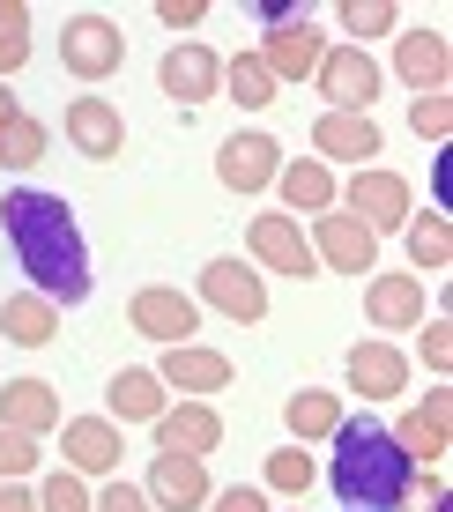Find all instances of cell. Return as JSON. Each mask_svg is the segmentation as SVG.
I'll return each instance as SVG.
<instances>
[{
    "label": "cell",
    "mask_w": 453,
    "mask_h": 512,
    "mask_svg": "<svg viewBox=\"0 0 453 512\" xmlns=\"http://www.w3.org/2000/svg\"><path fill=\"white\" fill-rule=\"evenodd\" d=\"M0 231H8L23 275L38 282L45 305H82L90 297V253H82V231H75V208L45 186H15L0 201Z\"/></svg>",
    "instance_id": "6da1fadb"
},
{
    "label": "cell",
    "mask_w": 453,
    "mask_h": 512,
    "mask_svg": "<svg viewBox=\"0 0 453 512\" xmlns=\"http://www.w3.org/2000/svg\"><path fill=\"white\" fill-rule=\"evenodd\" d=\"M327 483H335V498L350 512H394L416 490V461L394 446L387 423L342 416L335 423V468H327Z\"/></svg>",
    "instance_id": "7a4b0ae2"
},
{
    "label": "cell",
    "mask_w": 453,
    "mask_h": 512,
    "mask_svg": "<svg viewBox=\"0 0 453 512\" xmlns=\"http://www.w3.org/2000/svg\"><path fill=\"white\" fill-rule=\"evenodd\" d=\"M312 75H320L327 112H372V97H379V67H372V52H364V45H335Z\"/></svg>",
    "instance_id": "3957f363"
},
{
    "label": "cell",
    "mask_w": 453,
    "mask_h": 512,
    "mask_svg": "<svg viewBox=\"0 0 453 512\" xmlns=\"http://www.w3.org/2000/svg\"><path fill=\"white\" fill-rule=\"evenodd\" d=\"M60 60H67V75L104 82V75H119V60H127V38H119L104 15H75L67 38H60Z\"/></svg>",
    "instance_id": "277c9868"
},
{
    "label": "cell",
    "mask_w": 453,
    "mask_h": 512,
    "mask_svg": "<svg viewBox=\"0 0 453 512\" xmlns=\"http://www.w3.org/2000/svg\"><path fill=\"white\" fill-rule=\"evenodd\" d=\"M142 498H149L156 512H201V505H208V468L194 461V453H156Z\"/></svg>",
    "instance_id": "5b68a950"
},
{
    "label": "cell",
    "mask_w": 453,
    "mask_h": 512,
    "mask_svg": "<svg viewBox=\"0 0 453 512\" xmlns=\"http://www.w3.org/2000/svg\"><path fill=\"white\" fill-rule=\"evenodd\" d=\"M201 297L216 312H231L238 327H253L260 312H268V282H260L246 260H208V268H201Z\"/></svg>",
    "instance_id": "8992f818"
},
{
    "label": "cell",
    "mask_w": 453,
    "mask_h": 512,
    "mask_svg": "<svg viewBox=\"0 0 453 512\" xmlns=\"http://www.w3.org/2000/svg\"><path fill=\"white\" fill-rule=\"evenodd\" d=\"M127 312H134V327H142L149 342H164V349H179L186 334H201V305L186 290H156V282H149V290H134Z\"/></svg>",
    "instance_id": "52a82bcc"
},
{
    "label": "cell",
    "mask_w": 453,
    "mask_h": 512,
    "mask_svg": "<svg viewBox=\"0 0 453 512\" xmlns=\"http://www.w3.org/2000/svg\"><path fill=\"white\" fill-rule=\"evenodd\" d=\"M312 260H327L335 275H372L379 268V238L364 231L357 216H320V231H312Z\"/></svg>",
    "instance_id": "ba28073f"
},
{
    "label": "cell",
    "mask_w": 453,
    "mask_h": 512,
    "mask_svg": "<svg viewBox=\"0 0 453 512\" xmlns=\"http://www.w3.org/2000/svg\"><path fill=\"white\" fill-rule=\"evenodd\" d=\"M350 216L364 223V231H402L409 223V186L394 179V171H357L350 179Z\"/></svg>",
    "instance_id": "9c48e42d"
},
{
    "label": "cell",
    "mask_w": 453,
    "mask_h": 512,
    "mask_svg": "<svg viewBox=\"0 0 453 512\" xmlns=\"http://www.w3.org/2000/svg\"><path fill=\"white\" fill-rule=\"evenodd\" d=\"M275 171H283V149H275L268 134H231V141H223V156H216V179L231 193H260Z\"/></svg>",
    "instance_id": "30bf717a"
},
{
    "label": "cell",
    "mask_w": 453,
    "mask_h": 512,
    "mask_svg": "<svg viewBox=\"0 0 453 512\" xmlns=\"http://www.w3.org/2000/svg\"><path fill=\"white\" fill-rule=\"evenodd\" d=\"M67 141H75L82 156H97V164H112V156L127 149V119H119L104 97H75L67 104Z\"/></svg>",
    "instance_id": "8fae6325"
},
{
    "label": "cell",
    "mask_w": 453,
    "mask_h": 512,
    "mask_svg": "<svg viewBox=\"0 0 453 512\" xmlns=\"http://www.w3.org/2000/svg\"><path fill=\"white\" fill-rule=\"evenodd\" d=\"M156 82H164V97H179V104H201V97H216V82H223V60L208 45H171L164 52V67H156Z\"/></svg>",
    "instance_id": "7c38bea8"
},
{
    "label": "cell",
    "mask_w": 453,
    "mask_h": 512,
    "mask_svg": "<svg viewBox=\"0 0 453 512\" xmlns=\"http://www.w3.org/2000/svg\"><path fill=\"white\" fill-rule=\"evenodd\" d=\"M223 446V416L208 401H186V409H164L156 416V453H216Z\"/></svg>",
    "instance_id": "4fadbf2b"
},
{
    "label": "cell",
    "mask_w": 453,
    "mask_h": 512,
    "mask_svg": "<svg viewBox=\"0 0 453 512\" xmlns=\"http://www.w3.org/2000/svg\"><path fill=\"white\" fill-rule=\"evenodd\" d=\"M0 431H23V438L60 431V401H52V386L45 379H8V386H0Z\"/></svg>",
    "instance_id": "5bb4252c"
},
{
    "label": "cell",
    "mask_w": 453,
    "mask_h": 512,
    "mask_svg": "<svg viewBox=\"0 0 453 512\" xmlns=\"http://www.w3.org/2000/svg\"><path fill=\"white\" fill-rule=\"evenodd\" d=\"M320 60H327V45H320L312 23H283V30H268V45H260V67H268L275 82H305Z\"/></svg>",
    "instance_id": "9a60e30c"
},
{
    "label": "cell",
    "mask_w": 453,
    "mask_h": 512,
    "mask_svg": "<svg viewBox=\"0 0 453 512\" xmlns=\"http://www.w3.org/2000/svg\"><path fill=\"white\" fill-rule=\"evenodd\" d=\"M60 453H67V468H75V475H112L127 446H119V431L104 416H75L60 431Z\"/></svg>",
    "instance_id": "2e32d148"
},
{
    "label": "cell",
    "mask_w": 453,
    "mask_h": 512,
    "mask_svg": "<svg viewBox=\"0 0 453 512\" xmlns=\"http://www.w3.org/2000/svg\"><path fill=\"white\" fill-rule=\"evenodd\" d=\"M156 379L179 386V394H223V386H231V357H223V349L179 342V349H164V372H156Z\"/></svg>",
    "instance_id": "e0dca14e"
},
{
    "label": "cell",
    "mask_w": 453,
    "mask_h": 512,
    "mask_svg": "<svg viewBox=\"0 0 453 512\" xmlns=\"http://www.w3.org/2000/svg\"><path fill=\"white\" fill-rule=\"evenodd\" d=\"M394 67H402V82H409L416 97H439V82H446V67H453L446 30H409V38L394 45Z\"/></svg>",
    "instance_id": "ac0fdd59"
},
{
    "label": "cell",
    "mask_w": 453,
    "mask_h": 512,
    "mask_svg": "<svg viewBox=\"0 0 453 512\" xmlns=\"http://www.w3.org/2000/svg\"><path fill=\"white\" fill-rule=\"evenodd\" d=\"M253 253L268 260L275 275H298V282L320 268V260H312V245H305V231H298L290 216H253Z\"/></svg>",
    "instance_id": "d6986e66"
},
{
    "label": "cell",
    "mask_w": 453,
    "mask_h": 512,
    "mask_svg": "<svg viewBox=\"0 0 453 512\" xmlns=\"http://www.w3.org/2000/svg\"><path fill=\"white\" fill-rule=\"evenodd\" d=\"M350 386L364 401H387V394H402L409 386V357L394 342H357L350 349Z\"/></svg>",
    "instance_id": "ffe728a7"
},
{
    "label": "cell",
    "mask_w": 453,
    "mask_h": 512,
    "mask_svg": "<svg viewBox=\"0 0 453 512\" xmlns=\"http://www.w3.org/2000/svg\"><path fill=\"white\" fill-rule=\"evenodd\" d=\"M312 149L342 156V164H364V156H379V127H372V112H320Z\"/></svg>",
    "instance_id": "44dd1931"
},
{
    "label": "cell",
    "mask_w": 453,
    "mask_h": 512,
    "mask_svg": "<svg viewBox=\"0 0 453 512\" xmlns=\"http://www.w3.org/2000/svg\"><path fill=\"white\" fill-rule=\"evenodd\" d=\"M364 312L379 327H424V282L416 275H372L364 282Z\"/></svg>",
    "instance_id": "7402d4cb"
},
{
    "label": "cell",
    "mask_w": 453,
    "mask_h": 512,
    "mask_svg": "<svg viewBox=\"0 0 453 512\" xmlns=\"http://www.w3.org/2000/svg\"><path fill=\"white\" fill-rule=\"evenodd\" d=\"M446 416H453V394L439 386V394H424V409H409V416H402L394 446H402L409 461H439V453H446Z\"/></svg>",
    "instance_id": "603a6c76"
},
{
    "label": "cell",
    "mask_w": 453,
    "mask_h": 512,
    "mask_svg": "<svg viewBox=\"0 0 453 512\" xmlns=\"http://www.w3.org/2000/svg\"><path fill=\"white\" fill-rule=\"evenodd\" d=\"M0 334H8L15 349H45L52 334H60V305H45V297H8V305H0Z\"/></svg>",
    "instance_id": "cb8c5ba5"
},
{
    "label": "cell",
    "mask_w": 453,
    "mask_h": 512,
    "mask_svg": "<svg viewBox=\"0 0 453 512\" xmlns=\"http://www.w3.org/2000/svg\"><path fill=\"white\" fill-rule=\"evenodd\" d=\"M275 179H283V193H290L298 216H327V208H335V171H327V164H283Z\"/></svg>",
    "instance_id": "d4e9b609"
},
{
    "label": "cell",
    "mask_w": 453,
    "mask_h": 512,
    "mask_svg": "<svg viewBox=\"0 0 453 512\" xmlns=\"http://www.w3.org/2000/svg\"><path fill=\"white\" fill-rule=\"evenodd\" d=\"M112 416L156 423V416H164V379H156V372H119L112 379Z\"/></svg>",
    "instance_id": "484cf974"
},
{
    "label": "cell",
    "mask_w": 453,
    "mask_h": 512,
    "mask_svg": "<svg viewBox=\"0 0 453 512\" xmlns=\"http://www.w3.org/2000/svg\"><path fill=\"white\" fill-rule=\"evenodd\" d=\"M402 231H409V260H416V275H439L446 260H453V231H446V216H409Z\"/></svg>",
    "instance_id": "4316f807"
},
{
    "label": "cell",
    "mask_w": 453,
    "mask_h": 512,
    "mask_svg": "<svg viewBox=\"0 0 453 512\" xmlns=\"http://www.w3.org/2000/svg\"><path fill=\"white\" fill-rule=\"evenodd\" d=\"M290 431L298 438H335V423H342V401L335 394H320V386H305V394H290Z\"/></svg>",
    "instance_id": "83f0119b"
},
{
    "label": "cell",
    "mask_w": 453,
    "mask_h": 512,
    "mask_svg": "<svg viewBox=\"0 0 453 512\" xmlns=\"http://www.w3.org/2000/svg\"><path fill=\"white\" fill-rule=\"evenodd\" d=\"M45 156V127L30 112H15V119H0V164L8 171H30Z\"/></svg>",
    "instance_id": "f1b7e54d"
},
{
    "label": "cell",
    "mask_w": 453,
    "mask_h": 512,
    "mask_svg": "<svg viewBox=\"0 0 453 512\" xmlns=\"http://www.w3.org/2000/svg\"><path fill=\"white\" fill-rule=\"evenodd\" d=\"M223 82H231V97L246 104V112H260V104H275V75L260 67V52H238V60L223 67Z\"/></svg>",
    "instance_id": "f546056e"
},
{
    "label": "cell",
    "mask_w": 453,
    "mask_h": 512,
    "mask_svg": "<svg viewBox=\"0 0 453 512\" xmlns=\"http://www.w3.org/2000/svg\"><path fill=\"white\" fill-rule=\"evenodd\" d=\"M30 60V8L23 0H0V82Z\"/></svg>",
    "instance_id": "4dcf8cb0"
},
{
    "label": "cell",
    "mask_w": 453,
    "mask_h": 512,
    "mask_svg": "<svg viewBox=\"0 0 453 512\" xmlns=\"http://www.w3.org/2000/svg\"><path fill=\"white\" fill-rule=\"evenodd\" d=\"M38 512H90V490H82V475H75V468L45 475V490H38Z\"/></svg>",
    "instance_id": "1f68e13d"
},
{
    "label": "cell",
    "mask_w": 453,
    "mask_h": 512,
    "mask_svg": "<svg viewBox=\"0 0 453 512\" xmlns=\"http://www.w3.org/2000/svg\"><path fill=\"white\" fill-rule=\"evenodd\" d=\"M342 30H350V38H387L394 8H387V0H350V8H342Z\"/></svg>",
    "instance_id": "d6a6232c"
},
{
    "label": "cell",
    "mask_w": 453,
    "mask_h": 512,
    "mask_svg": "<svg viewBox=\"0 0 453 512\" xmlns=\"http://www.w3.org/2000/svg\"><path fill=\"white\" fill-rule=\"evenodd\" d=\"M268 483L298 498V490L312 483V461H305V446H283V453H268Z\"/></svg>",
    "instance_id": "836d02e7"
},
{
    "label": "cell",
    "mask_w": 453,
    "mask_h": 512,
    "mask_svg": "<svg viewBox=\"0 0 453 512\" xmlns=\"http://www.w3.org/2000/svg\"><path fill=\"white\" fill-rule=\"evenodd\" d=\"M30 468H38V438H23V431H0V475H8V483H23Z\"/></svg>",
    "instance_id": "e575fe53"
},
{
    "label": "cell",
    "mask_w": 453,
    "mask_h": 512,
    "mask_svg": "<svg viewBox=\"0 0 453 512\" xmlns=\"http://www.w3.org/2000/svg\"><path fill=\"white\" fill-rule=\"evenodd\" d=\"M409 127H416V134H431V141H446L453 104H446V97H416V104H409Z\"/></svg>",
    "instance_id": "d590c367"
},
{
    "label": "cell",
    "mask_w": 453,
    "mask_h": 512,
    "mask_svg": "<svg viewBox=\"0 0 453 512\" xmlns=\"http://www.w3.org/2000/svg\"><path fill=\"white\" fill-rule=\"evenodd\" d=\"M424 364H431V372H446V364H453V327L446 320L424 327Z\"/></svg>",
    "instance_id": "8d00e7d4"
},
{
    "label": "cell",
    "mask_w": 453,
    "mask_h": 512,
    "mask_svg": "<svg viewBox=\"0 0 453 512\" xmlns=\"http://www.w3.org/2000/svg\"><path fill=\"white\" fill-rule=\"evenodd\" d=\"M90 512H156V505H149V498H142L134 483H112V490H104V498H97Z\"/></svg>",
    "instance_id": "74e56055"
},
{
    "label": "cell",
    "mask_w": 453,
    "mask_h": 512,
    "mask_svg": "<svg viewBox=\"0 0 453 512\" xmlns=\"http://www.w3.org/2000/svg\"><path fill=\"white\" fill-rule=\"evenodd\" d=\"M201 15H208L201 0H164V8H156V23H164V30H194Z\"/></svg>",
    "instance_id": "f35d334b"
},
{
    "label": "cell",
    "mask_w": 453,
    "mask_h": 512,
    "mask_svg": "<svg viewBox=\"0 0 453 512\" xmlns=\"http://www.w3.org/2000/svg\"><path fill=\"white\" fill-rule=\"evenodd\" d=\"M216 512H268V498H260V490H216Z\"/></svg>",
    "instance_id": "ab89813d"
},
{
    "label": "cell",
    "mask_w": 453,
    "mask_h": 512,
    "mask_svg": "<svg viewBox=\"0 0 453 512\" xmlns=\"http://www.w3.org/2000/svg\"><path fill=\"white\" fill-rule=\"evenodd\" d=\"M0 512H38V498H30V490H15V483H8V490H0Z\"/></svg>",
    "instance_id": "60d3db41"
},
{
    "label": "cell",
    "mask_w": 453,
    "mask_h": 512,
    "mask_svg": "<svg viewBox=\"0 0 453 512\" xmlns=\"http://www.w3.org/2000/svg\"><path fill=\"white\" fill-rule=\"evenodd\" d=\"M416 512H446V483H439V475L424 483V498H416Z\"/></svg>",
    "instance_id": "b9f144b4"
},
{
    "label": "cell",
    "mask_w": 453,
    "mask_h": 512,
    "mask_svg": "<svg viewBox=\"0 0 453 512\" xmlns=\"http://www.w3.org/2000/svg\"><path fill=\"white\" fill-rule=\"evenodd\" d=\"M15 112H23V104H15V97H8V82H0V119H15Z\"/></svg>",
    "instance_id": "7bdbcfd3"
}]
</instances>
